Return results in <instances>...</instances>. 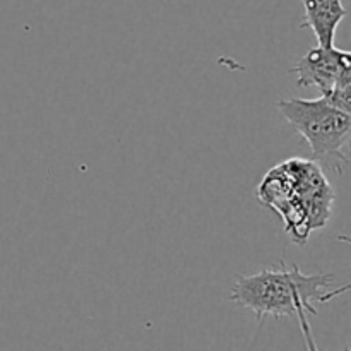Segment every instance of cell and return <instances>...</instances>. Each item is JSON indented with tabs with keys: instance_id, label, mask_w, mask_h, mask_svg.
<instances>
[{
	"instance_id": "1",
	"label": "cell",
	"mask_w": 351,
	"mask_h": 351,
	"mask_svg": "<svg viewBox=\"0 0 351 351\" xmlns=\"http://www.w3.org/2000/svg\"><path fill=\"white\" fill-rule=\"evenodd\" d=\"M332 281V274H304L297 264L287 269L285 261H281L280 266L264 267L256 274L235 276L230 300L254 312L259 322H263L264 317L280 319L297 315L304 329L307 348L315 350L307 315H317L314 304H326L350 288L346 285L339 290H331Z\"/></svg>"
},
{
	"instance_id": "2",
	"label": "cell",
	"mask_w": 351,
	"mask_h": 351,
	"mask_svg": "<svg viewBox=\"0 0 351 351\" xmlns=\"http://www.w3.org/2000/svg\"><path fill=\"white\" fill-rule=\"evenodd\" d=\"M256 194L261 204L280 215L291 242L298 245L328 225L336 197L321 165L304 158H290L271 168Z\"/></svg>"
},
{
	"instance_id": "3",
	"label": "cell",
	"mask_w": 351,
	"mask_h": 351,
	"mask_svg": "<svg viewBox=\"0 0 351 351\" xmlns=\"http://www.w3.org/2000/svg\"><path fill=\"white\" fill-rule=\"evenodd\" d=\"M276 106L291 129L307 141L315 163L336 173L345 171L348 165L345 147L350 143L351 113L336 108L324 96L317 99H280Z\"/></svg>"
},
{
	"instance_id": "4",
	"label": "cell",
	"mask_w": 351,
	"mask_h": 351,
	"mask_svg": "<svg viewBox=\"0 0 351 351\" xmlns=\"http://www.w3.org/2000/svg\"><path fill=\"white\" fill-rule=\"evenodd\" d=\"M291 74L297 75L300 88H317L322 96L335 89L339 82L351 79L350 51L332 47L311 48L293 67Z\"/></svg>"
},
{
	"instance_id": "5",
	"label": "cell",
	"mask_w": 351,
	"mask_h": 351,
	"mask_svg": "<svg viewBox=\"0 0 351 351\" xmlns=\"http://www.w3.org/2000/svg\"><path fill=\"white\" fill-rule=\"evenodd\" d=\"M304 3V21L300 27H308L314 33L317 45L332 47L336 33L348 10L343 0H300Z\"/></svg>"
}]
</instances>
